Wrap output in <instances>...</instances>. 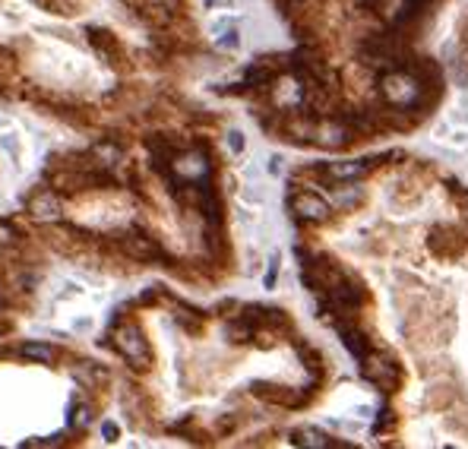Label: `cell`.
<instances>
[{"mask_svg":"<svg viewBox=\"0 0 468 449\" xmlns=\"http://www.w3.org/2000/svg\"><path fill=\"white\" fill-rule=\"evenodd\" d=\"M383 92L392 105H415L418 95H421V83L415 76H409V73L396 70L383 76Z\"/></svg>","mask_w":468,"mask_h":449,"instance_id":"1","label":"cell"},{"mask_svg":"<svg viewBox=\"0 0 468 449\" xmlns=\"http://www.w3.org/2000/svg\"><path fill=\"white\" fill-rule=\"evenodd\" d=\"M118 351L127 360H133V367H146L149 364V348H146V339L137 326H124L118 336Z\"/></svg>","mask_w":468,"mask_h":449,"instance_id":"2","label":"cell"},{"mask_svg":"<svg viewBox=\"0 0 468 449\" xmlns=\"http://www.w3.org/2000/svg\"><path fill=\"white\" fill-rule=\"evenodd\" d=\"M361 364H364V377H367L370 383H377V386H392L399 380L396 364H392V360H386V358H370L367 355Z\"/></svg>","mask_w":468,"mask_h":449,"instance_id":"3","label":"cell"},{"mask_svg":"<svg viewBox=\"0 0 468 449\" xmlns=\"http://www.w3.org/2000/svg\"><path fill=\"white\" fill-rule=\"evenodd\" d=\"M295 212L301 215V219H310V222H323L329 215V206L320 200V196L314 193H301L295 200Z\"/></svg>","mask_w":468,"mask_h":449,"instance_id":"4","label":"cell"},{"mask_svg":"<svg viewBox=\"0 0 468 449\" xmlns=\"http://www.w3.org/2000/svg\"><path fill=\"white\" fill-rule=\"evenodd\" d=\"M29 212L35 215V219H45V222L60 219V203H57V196H54L51 190H42L38 196H32Z\"/></svg>","mask_w":468,"mask_h":449,"instance_id":"5","label":"cell"},{"mask_svg":"<svg viewBox=\"0 0 468 449\" xmlns=\"http://www.w3.org/2000/svg\"><path fill=\"white\" fill-rule=\"evenodd\" d=\"M336 329H338V336H342V345L351 351L358 360H364L370 355V348H367V339L361 336V332L355 329V326H348V323H336Z\"/></svg>","mask_w":468,"mask_h":449,"instance_id":"6","label":"cell"},{"mask_svg":"<svg viewBox=\"0 0 468 449\" xmlns=\"http://www.w3.org/2000/svg\"><path fill=\"white\" fill-rule=\"evenodd\" d=\"M367 168H370L367 159H358V161H332L326 171H329V178H336V181H355V178H361Z\"/></svg>","mask_w":468,"mask_h":449,"instance_id":"7","label":"cell"},{"mask_svg":"<svg viewBox=\"0 0 468 449\" xmlns=\"http://www.w3.org/2000/svg\"><path fill=\"white\" fill-rule=\"evenodd\" d=\"M291 443L295 446H310V449H326V446H332V440L326 437V433H320V431H295L291 433Z\"/></svg>","mask_w":468,"mask_h":449,"instance_id":"8","label":"cell"},{"mask_svg":"<svg viewBox=\"0 0 468 449\" xmlns=\"http://www.w3.org/2000/svg\"><path fill=\"white\" fill-rule=\"evenodd\" d=\"M19 355L29 358V360H38V364H51L54 348L51 345H42V342H25V345H19Z\"/></svg>","mask_w":468,"mask_h":449,"instance_id":"9","label":"cell"},{"mask_svg":"<svg viewBox=\"0 0 468 449\" xmlns=\"http://www.w3.org/2000/svg\"><path fill=\"white\" fill-rule=\"evenodd\" d=\"M427 4H430V0H402V10H399L396 23H405V19H411L415 13H421Z\"/></svg>","mask_w":468,"mask_h":449,"instance_id":"10","label":"cell"},{"mask_svg":"<svg viewBox=\"0 0 468 449\" xmlns=\"http://www.w3.org/2000/svg\"><path fill=\"white\" fill-rule=\"evenodd\" d=\"M95 155L101 159V165H105V168H111V165H118V161H120V152L114 146H98V149H95Z\"/></svg>","mask_w":468,"mask_h":449,"instance_id":"11","label":"cell"},{"mask_svg":"<svg viewBox=\"0 0 468 449\" xmlns=\"http://www.w3.org/2000/svg\"><path fill=\"white\" fill-rule=\"evenodd\" d=\"M275 275H279V256H273V260H269V272H266V288H273V285H275Z\"/></svg>","mask_w":468,"mask_h":449,"instance_id":"12","label":"cell"},{"mask_svg":"<svg viewBox=\"0 0 468 449\" xmlns=\"http://www.w3.org/2000/svg\"><path fill=\"white\" fill-rule=\"evenodd\" d=\"M228 142H232V152H241V149H244V136L237 133V130L228 133Z\"/></svg>","mask_w":468,"mask_h":449,"instance_id":"13","label":"cell"},{"mask_svg":"<svg viewBox=\"0 0 468 449\" xmlns=\"http://www.w3.org/2000/svg\"><path fill=\"white\" fill-rule=\"evenodd\" d=\"M101 431H105V437H108V440H118V427H114L111 421H105V424H101Z\"/></svg>","mask_w":468,"mask_h":449,"instance_id":"14","label":"cell"},{"mask_svg":"<svg viewBox=\"0 0 468 449\" xmlns=\"http://www.w3.org/2000/svg\"><path fill=\"white\" fill-rule=\"evenodd\" d=\"M225 47H237V32H228V38H222Z\"/></svg>","mask_w":468,"mask_h":449,"instance_id":"15","label":"cell"}]
</instances>
